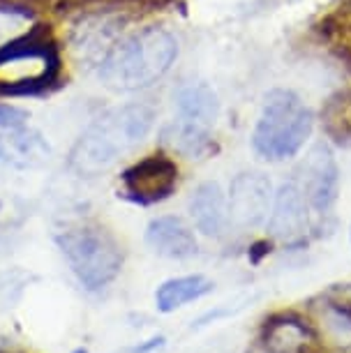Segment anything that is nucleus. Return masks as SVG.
Here are the masks:
<instances>
[{"instance_id": "nucleus-1", "label": "nucleus", "mask_w": 351, "mask_h": 353, "mask_svg": "<svg viewBox=\"0 0 351 353\" xmlns=\"http://www.w3.org/2000/svg\"><path fill=\"white\" fill-rule=\"evenodd\" d=\"M178 56V44L162 28H141L109 46L99 79L111 90H141L164 77Z\"/></svg>"}, {"instance_id": "nucleus-2", "label": "nucleus", "mask_w": 351, "mask_h": 353, "mask_svg": "<svg viewBox=\"0 0 351 353\" xmlns=\"http://www.w3.org/2000/svg\"><path fill=\"white\" fill-rule=\"evenodd\" d=\"M155 113L146 104H128L107 113L92 125L72 150V169L83 176L109 169L123 150L132 148L148 137Z\"/></svg>"}, {"instance_id": "nucleus-3", "label": "nucleus", "mask_w": 351, "mask_h": 353, "mask_svg": "<svg viewBox=\"0 0 351 353\" xmlns=\"http://www.w3.org/2000/svg\"><path fill=\"white\" fill-rule=\"evenodd\" d=\"M314 116L294 90H270L263 99L252 145L257 155L268 162L296 157L312 134Z\"/></svg>"}, {"instance_id": "nucleus-4", "label": "nucleus", "mask_w": 351, "mask_h": 353, "mask_svg": "<svg viewBox=\"0 0 351 353\" xmlns=\"http://www.w3.org/2000/svg\"><path fill=\"white\" fill-rule=\"evenodd\" d=\"M72 272L86 289L97 291L118 275L123 265L121 248L104 229H74L58 238Z\"/></svg>"}, {"instance_id": "nucleus-5", "label": "nucleus", "mask_w": 351, "mask_h": 353, "mask_svg": "<svg viewBox=\"0 0 351 353\" xmlns=\"http://www.w3.org/2000/svg\"><path fill=\"white\" fill-rule=\"evenodd\" d=\"M58 56L51 42L37 35L0 46V92H30L54 81Z\"/></svg>"}, {"instance_id": "nucleus-6", "label": "nucleus", "mask_w": 351, "mask_h": 353, "mask_svg": "<svg viewBox=\"0 0 351 353\" xmlns=\"http://www.w3.org/2000/svg\"><path fill=\"white\" fill-rule=\"evenodd\" d=\"M298 188L305 194L310 210L328 215L340 192V169L333 150L326 143H317L308 150L298 166Z\"/></svg>"}, {"instance_id": "nucleus-7", "label": "nucleus", "mask_w": 351, "mask_h": 353, "mask_svg": "<svg viewBox=\"0 0 351 353\" xmlns=\"http://www.w3.org/2000/svg\"><path fill=\"white\" fill-rule=\"evenodd\" d=\"M273 185L263 173H238L229 188V219L238 229H257L268 222Z\"/></svg>"}, {"instance_id": "nucleus-8", "label": "nucleus", "mask_w": 351, "mask_h": 353, "mask_svg": "<svg viewBox=\"0 0 351 353\" xmlns=\"http://www.w3.org/2000/svg\"><path fill=\"white\" fill-rule=\"evenodd\" d=\"M178 166L171 157L150 155L123 173L125 192L137 203H157L174 194Z\"/></svg>"}, {"instance_id": "nucleus-9", "label": "nucleus", "mask_w": 351, "mask_h": 353, "mask_svg": "<svg viewBox=\"0 0 351 353\" xmlns=\"http://www.w3.org/2000/svg\"><path fill=\"white\" fill-rule=\"evenodd\" d=\"M266 224L270 238L282 243H296L305 236L310 226V203L296 181H287L277 188Z\"/></svg>"}, {"instance_id": "nucleus-10", "label": "nucleus", "mask_w": 351, "mask_h": 353, "mask_svg": "<svg viewBox=\"0 0 351 353\" xmlns=\"http://www.w3.org/2000/svg\"><path fill=\"white\" fill-rule=\"evenodd\" d=\"M314 328L294 312L270 316L263 325V344L268 353H317Z\"/></svg>"}, {"instance_id": "nucleus-11", "label": "nucleus", "mask_w": 351, "mask_h": 353, "mask_svg": "<svg viewBox=\"0 0 351 353\" xmlns=\"http://www.w3.org/2000/svg\"><path fill=\"white\" fill-rule=\"evenodd\" d=\"M146 243L150 250L167 259H190L197 254V238L183 219L157 217L146 229Z\"/></svg>"}, {"instance_id": "nucleus-12", "label": "nucleus", "mask_w": 351, "mask_h": 353, "mask_svg": "<svg viewBox=\"0 0 351 353\" xmlns=\"http://www.w3.org/2000/svg\"><path fill=\"white\" fill-rule=\"evenodd\" d=\"M49 145L37 132L26 128L0 130V162L26 169L49 159Z\"/></svg>"}, {"instance_id": "nucleus-13", "label": "nucleus", "mask_w": 351, "mask_h": 353, "mask_svg": "<svg viewBox=\"0 0 351 353\" xmlns=\"http://www.w3.org/2000/svg\"><path fill=\"white\" fill-rule=\"evenodd\" d=\"M190 215L203 236H220L227 224V201L217 183H201L190 199Z\"/></svg>"}, {"instance_id": "nucleus-14", "label": "nucleus", "mask_w": 351, "mask_h": 353, "mask_svg": "<svg viewBox=\"0 0 351 353\" xmlns=\"http://www.w3.org/2000/svg\"><path fill=\"white\" fill-rule=\"evenodd\" d=\"M176 106H178V121L199 125V128L210 130L220 116V102L213 88L206 83H188L178 90L176 95Z\"/></svg>"}, {"instance_id": "nucleus-15", "label": "nucleus", "mask_w": 351, "mask_h": 353, "mask_svg": "<svg viewBox=\"0 0 351 353\" xmlns=\"http://www.w3.org/2000/svg\"><path fill=\"white\" fill-rule=\"evenodd\" d=\"M213 291V282L203 275H185L167 279L155 293V305L157 310L169 314V312L181 310L183 305L194 303L199 298L208 296Z\"/></svg>"}, {"instance_id": "nucleus-16", "label": "nucleus", "mask_w": 351, "mask_h": 353, "mask_svg": "<svg viewBox=\"0 0 351 353\" xmlns=\"http://www.w3.org/2000/svg\"><path fill=\"white\" fill-rule=\"evenodd\" d=\"M321 130L337 145H351V90H340L321 109Z\"/></svg>"}, {"instance_id": "nucleus-17", "label": "nucleus", "mask_w": 351, "mask_h": 353, "mask_svg": "<svg viewBox=\"0 0 351 353\" xmlns=\"http://www.w3.org/2000/svg\"><path fill=\"white\" fill-rule=\"evenodd\" d=\"M164 141L192 159L203 157L210 152L208 130L199 128V125H192V123H185V121H176L171 128L164 130Z\"/></svg>"}, {"instance_id": "nucleus-18", "label": "nucleus", "mask_w": 351, "mask_h": 353, "mask_svg": "<svg viewBox=\"0 0 351 353\" xmlns=\"http://www.w3.org/2000/svg\"><path fill=\"white\" fill-rule=\"evenodd\" d=\"M321 330L337 346H351V310L340 303H326L321 312Z\"/></svg>"}, {"instance_id": "nucleus-19", "label": "nucleus", "mask_w": 351, "mask_h": 353, "mask_svg": "<svg viewBox=\"0 0 351 353\" xmlns=\"http://www.w3.org/2000/svg\"><path fill=\"white\" fill-rule=\"evenodd\" d=\"M28 123V113L10 104H0V130H19Z\"/></svg>"}, {"instance_id": "nucleus-20", "label": "nucleus", "mask_w": 351, "mask_h": 353, "mask_svg": "<svg viewBox=\"0 0 351 353\" xmlns=\"http://www.w3.org/2000/svg\"><path fill=\"white\" fill-rule=\"evenodd\" d=\"M162 344H164V337H153V339H148V344L132 349V353H148V351H153V349H160Z\"/></svg>"}, {"instance_id": "nucleus-21", "label": "nucleus", "mask_w": 351, "mask_h": 353, "mask_svg": "<svg viewBox=\"0 0 351 353\" xmlns=\"http://www.w3.org/2000/svg\"><path fill=\"white\" fill-rule=\"evenodd\" d=\"M252 250H257V252H250V256H252V261H254V263H259V259H261V256H266L268 252H270V245H268V243H257Z\"/></svg>"}, {"instance_id": "nucleus-22", "label": "nucleus", "mask_w": 351, "mask_h": 353, "mask_svg": "<svg viewBox=\"0 0 351 353\" xmlns=\"http://www.w3.org/2000/svg\"><path fill=\"white\" fill-rule=\"evenodd\" d=\"M74 353H88V351H86V349H77Z\"/></svg>"}]
</instances>
